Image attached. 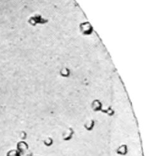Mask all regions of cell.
I'll return each instance as SVG.
<instances>
[{"instance_id":"obj_2","label":"cell","mask_w":156,"mask_h":156,"mask_svg":"<svg viewBox=\"0 0 156 156\" xmlns=\"http://www.w3.org/2000/svg\"><path fill=\"white\" fill-rule=\"evenodd\" d=\"M17 151L19 153H23V152H27L29 150V147L27 143H25V141H20L17 143Z\"/></svg>"},{"instance_id":"obj_8","label":"cell","mask_w":156,"mask_h":156,"mask_svg":"<svg viewBox=\"0 0 156 156\" xmlns=\"http://www.w3.org/2000/svg\"><path fill=\"white\" fill-rule=\"evenodd\" d=\"M43 143L46 146H50V145H53L54 140H53L52 138H50V137H47V138H45L44 139Z\"/></svg>"},{"instance_id":"obj_7","label":"cell","mask_w":156,"mask_h":156,"mask_svg":"<svg viewBox=\"0 0 156 156\" xmlns=\"http://www.w3.org/2000/svg\"><path fill=\"white\" fill-rule=\"evenodd\" d=\"M60 75H61L62 77H64V78L69 77L70 75H71V71H70V69H69L68 68L64 67V68L61 69V71H60Z\"/></svg>"},{"instance_id":"obj_3","label":"cell","mask_w":156,"mask_h":156,"mask_svg":"<svg viewBox=\"0 0 156 156\" xmlns=\"http://www.w3.org/2000/svg\"><path fill=\"white\" fill-rule=\"evenodd\" d=\"M73 133H74L73 129H72L71 127H68V128L63 133V134H62V138H63V139H64V141L71 140L73 136Z\"/></svg>"},{"instance_id":"obj_6","label":"cell","mask_w":156,"mask_h":156,"mask_svg":"<svg viewBox=\"0 0 156 156\" xmlns=\"http://www.w3.org/2000/svg\"><path fill=\"white\" fill-rule=\"evenodd\" d=\"M94 125H95V121H94V120H88V121L85 123L84 128L87 130H88V131H91L92 129H93Z\"/></svg>"},{"instance_id":"obj_10","label":"cell","mask_w":156,"mask_h":156,"mask_svg":"<svg viewBox=\"0 0 156 156\" xmlns=\"http://www.w3.org/2000/svg\"><path fill=\"white\" fill-rule=\"evenodd\" d=\"M103 111V112H105V113H106L109 116H112V114L114 113V111L112 110L111 107H109V108L106 110V111Z\"/></svg>"},{"instance_id":"obj_11","label":"cell","mask_w":156,"mask_h":156,"mask_svg":"<svg viewBox=\"0 0 156 156\" xmlns=\"http://www.w3.org/2000/svg\"><path fill=\"white\" fill-rule=\"evenodd\" d=\"M19 153V152H18ZM19 156H33L32 155V153L31 152H29V150L27 151V152H23V153H19Z\"/></svg>"},{"instance_id":"obj_9","label":"cell","mask_w":156,"mask_h":156,"mask_svg":"<svg viewBox=\"0 0 156 156\" xmlns=\"http://www.w3.org/2000/svg\"><path fill=\"white\" fill-rule=\"evenodd\" d=\"M6 156H19V153L16 149H11L7 152Z\"/></svg>"},{"instance_id":"obj_4","label":"cell","mask_w":156,"mask_h":156,"mask_svg":"<svg viewBox=\"0 0 156 156\" xmlns=\"http://www.w3.org/2000/svg\"><path fill=\"white\" fill-rule=\"evenodd\" d=\"M91 107L94 111H102L103 105H102V103L99 100H94L92 102Z\"/></svg>"},{"instance_id":"obj_1","label":"cell","mask_w":156,"mask_h":156,"mask_svg":"<svg viewBox=\"0 0 156 156\" xmlns=\"http://www.w3.org/2000/svg\"><path fill=\"white\" fill-rule=\"evenodd\" d=\"M80 31L82 32V34H84V35H89L93 32V27L90 26V25L88 22L82 23L80 25Z\"/></svg>"},{"instance_id":"obj_5","label":"cell","mask_w":156,"mask_h":156,"mask_svg":"<svg viewBox=\"0 0 156 156\" xmlns=\"http://www.w3.org/2000/svg\"><path fill=\"white\" fill-rule=\"evenodd\" d=\"M116 153L120 155H126L128 153V147L126 145H121L117 148Z\"/></svg>"}]
</instances>
